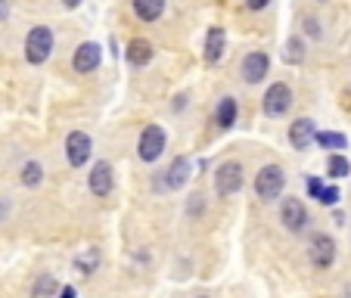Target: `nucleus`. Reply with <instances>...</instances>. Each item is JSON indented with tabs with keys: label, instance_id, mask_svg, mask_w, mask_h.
<instances>
[{
	"label": "nucleus",
	"instance_id": "f257e3e1",
	"mask_svg": "<svg viewBox=\"0 0 351 298\" xmlns=\"http://www.w3.org/2000/svg\"><path fill=\"white\" fill-rule=\"evenodd\" d=\"M50 53H53V32L47 25H34L25 34V60L32 66H40V62L50 60Z\"/></svg>",
	"mask_w": 351,
	"mask_h": 298
},
{
	"label": "nucleus",
	"instance_id": "f03ea898",
	"mask_svg": "<svg viewBox=\"0 0 351 298\" xmlns=\"http://www.w3.org/2000/svg\"><path fill=\"white\" fill-rule=\"evenodd\" d=\"M286 186V174L280 165H265L258 174H255V196L261 202H274V199L283 193Z\"/></svg>",
	"mask_w": 351,
	"mask_h": 298
},
{
	"label": "nucleus",
	"instance_id": "7ed1b4c3",
	"mask_svg": "<svg viewBox=\"0 0 351 298\" xmlns=\"http://www.w3.org/2000/svg\"><path fill=\"white\" fill-rule=\"evenodd\" d=\"M243 165L239 162H224V165H218V171H215V193L218 196H237L239 190H243Z\"/></svg>",
	"mask_w": 351,
	"mask_h": 298
},
{
	"label": "nucleus",
	"instance_id": "20e7f679",
	"mask_svg": "<svg viewBox=\"0 0 351 298\" xmlns=\"http://www.w3.org/2000/svg\"><path fill=\"white\" fill-rule=\"evenodd\" d=\"M289 106H292V90H289V84L277 81V84L267 87L265 99H261V109H265L267 119H283V115L289 112Z\"/></svg>",
	"mask_w": 351,
	"mask_h": 298
},
{
	"label": "nucleus",
	"instance_id": "39448f33",
	"mask_svg": "<svg viewBox=\"0 0 351 298\" xmlns=\"http://www.w3.org/2000/svg\"><path fill=\"white\" fill-rule=\"evenodd\" d=\"M280 224L286 227L289 233H302L308 227V208L302 199L295 196H286L283 202H280Z\"/></svg>",
	"mask_w": 351,
	"mask_h": 298
},
{
	"label": "nucleus",
	"instance_id": "423d86ee",
	"mask_svg": "<svg viewBox=\"0 0 351 298\" xmlns=\"http://www.w3.org/2000/svg\"><path fill=\"white\" fill-rule=\"evenodd\" d=\"M162 153H165V131L159 125H146L137 140V156L143 162H156Z\"/></svg>",
	"mask_w": 351,
	"mask_h": 298
},
{
	"label": "nucleus",
	"instance_id": "0eeeda50",
	"mask_svg": "<svg viewBox=\"0 0 351 298\" xmlns=\"http://www.w3.org/2000/svg\"><path fill=\"white\" fill-rule=\"evenodd\" d=\"M271 72V56L265 50H252V53H245L243 62H239V75H243L245 84H258V81L267 78Z\"/></svg>",
	"mask_w": 351,
	"mask_h": 298
},
{
	"label": "nucleus",
	"instance_id": "6e6552de",
	"mask_svg": "<svg viewBox=\"0 0 351 298\" xmlns=\"http://www.w3.org/2000/svg\"><path fill=\"white\" fill-rule=\"evenodd\" d=\"M308 258L317 271H326L336 261V239L326 236V233H314L311 243H308Z\"/></svg>",
	"mask_w": 351,
	"mask_h": 298
},
{
	"label": "nucleus",
	"instance_id": "1a4fd4ad",
	"mask_svg": "<svg viewBox=\"0 0 351 298\" xmlns=\"http://www.w3.org/2000/svg\"><path fill=\"white\" fill-rule=\"evenodd\" d=\"M90 153H93V143L84 131H72L66 137V159L72 168H84L87 159H90Z\"/></svg>",
	"mask_w": 351,
	"mask_h": 298
},
{
	"label": "nucleus",
	"instance_id": "9d476101",
	"mask_svg": "<svg viewBox=\"0 0 351 298\" xmlns=\"http://www.w3.org/2000/svg\"><path fill=\"white\" fill-rule=\"evenodd\" d=\"M99 62H103V47L93 44V40L78 44V50H75V56H72L75 72H78V75H90V72H97Z\"/></svg>",
	"mask_w": 351,
	"mask_h": 298
},
{
	"label": "nucleus",
	"instance_id": "9b49d317",
	"mask_svg": "<svg viewBox=\"0 0 351 298\" xmlns=\"http://www.w3.org/2000/svg\"><path fill=\"white\" fill-rule=\"evenodd\" d=\"M87 186H90L93 196H109L115 186V174H112V165L109 162H97V165L90 168V177H87Z\"/></svg>",
	"mask_w": 351,
	"mask_h": 298
},
{
	"label": "nucleus",
	"instance_id": "f8f14e48",
	"mask_svg": "<svg viewBox=\"0 0 351 298\" xmlns=\"http://www.w3.org/2000/svg\"><path fill=\"white\" fill-rule=\"evenodd\" d=\"M314 137H317V125H314L311 119H295L289 125V143H292V149H298V153L311 149Z\"/></svg>",
	"mask_w": 351,
	"mask_h": 298
},
{
	"label": "nucleus",
	"instance_id": "ddd939ff",
	"mask_svg": "<svg viewBox=\"0 0 351 298\" xmlns=\"http://www.w3.org/2000/svg\"><path fill=\"white\" fill-rule=\"evenodd\" d=\"M224 50H227V32L221 25H212L206 32V44H202V56H206V62H218L221 56H224Z\"/></svg>",
	"mask_w": 351,
	"mask_h": 298
},
{
	"label": "nucleus",
	"instance_id": "4468645a",
	"mask_svg": "<svg viewBox=\"0 0 351 298\" xmlns=\"http://www.w3.org/2000/svg\"><path fill=\"white\" fill-rule=\"evenodd\" d=\"M125 60L131 62L134 69L149 66V62H153V44H149L146 38H134V40H128V47H125Z\"/></svg>",
	"mask_w": 351,
	"mask_h": 298
},
{
	"label": "nucleus",
	"instance_id": "2eb2a0df",
	"mask_svg": "<svg viewBox=\"0 0 351 298\" xmlns=\"http://www.w3.org/2000/svg\"><path fill=\"white\" fill-rule=\"evenodd\" d=\"M186 180H190V159H186V156H178L165 171V186L168 190H180Z\"/></svg>",
	"mask_w": 351,
	"mask_h": 298
},
{
	"label": "nucleus",
	"instance_id": "dca6fc26",
	"mask_svg": "<svg viewBox=\"0 0 351 298\" xmlns=\"http://www.w3.org/2000/svg\"><path fill=\"white\" fill-rule=\"evenodd\" d=\"M99 261H103L99 249L97 245H87V249H81V252L75 255V271L84 273V277H93V273L99 271Z\"/></svg>",
	"mask_w": 351,
	"mask_h": 298
},
{
	"label": "nucleus",
	"instance_id": "f3484780",
	"mask_svg": "<svg viewBox=\"0 0 351 298\" xmlns=\"http://www.w3.org/2000/svg\"><path fill=\"white\" fill-rule=\"evenodd\" d=\"M237 119H239L237 99H233V97H224V99L218 103V109H215V125L224 127V131H230V127L237 125Z\"/></svg>",
	"mask_w": 351,
	"mask_h": 298
},
{
	"label": "nucleus",
	"instance_id": "a211bd4d",
	"mask_svg": "<svg viewBox=\"0 0 351 298\" xmlns=\"http://www.w3.org/2000/svg\"><path fill=\"white\" fill-rule=\"evenodd\" d=\"M131 7L140 22H156L165 13V0H131Z\"/></svg>",
	"mask_w": 351,
	"mask_h": 298
},
{
	"label": "nucleus",
	"instance_id": "6ab92c4d",
	"mask_svg": "<svg viewBox=\"0 0 351 298\" xmlns=\"http://www.w3.org/2000/svg\"><path fill=\"white\" fill-rule=\"evenodd\" d=\"M56 292H60V283L53 273H40L32 283V298H56Z\"/></svg>",
	"mask_w": 351,
	"mask_h": 298
},
{
	"label": "nucleus",
	"instance_id": "aec40b11",
	"mask_svg": "<svg viewBox=\"0 0 351 298\" xmlns=\"http://www.w3.org/2000/svg\"><path fill=\"white\" fill-rule=\"evenodd\" d=\"M283 60L289 62V66H298V62L305 60V40L298 38V34H292V38L286 40V47H283Z\"/></svg>",
	"mask_w": 351,
	"mask_h": 298
},
{
	"label": "nucleus",
	"instance_id": "412c9836",
	"mask_svg": "<svg viewBox=\"0 0 351 298\" xmlns=\"http://www.w3.org/2000/svg\"><path fill=\"white\" fill-rule=\"evenodd\" d=\"M326 174H330L332 180H339V177H348V174H351V162L345 159L342 153H332L330 159H326Z\"/></svg>",
	"mask_w": 351,
	"mask_h": 298
},
{
	"label": "nucleus",
	"instance_id": "4be33fe9",
	"mask_svg": "<svg viewBox=\"0 0 351 298\" xmlns=\"http://www.w3.org/2000/svg\"><path fill=\"white\" fill-rule=\"evenodd\" d=\"M314 143H320L324 149H332V153H336V149H345V146H348V137H345V134H336V131H324L314 137Z\"/></svg>",
	"mask_w": 351,
	"mask_h": 298
},
{
	"label": "nucleus",
	"instance_id": "5701e85b",
	"mask_svg": "<svg viewBox=\"0 0 351 298\" xmlns=\"http://www.w3.org/2000/svg\"><path fill=\"white\" fill-rule=\"evenodd\" d=\"M40 180H44V168H40L38 162H25V165H22V184H25V186H38Z\"/></svg>",
	"mask_w": 351,
	"mask_h": 298
},
{
	"label": "nucleus",
	"instance_id": "b1692460",
	"mask_svg": "<svg viewBox=\"0 0 351 298\" xmlns=\"http://www.w3.org/2000/svg\"><path fill=\"white\" fill-rule=\"evenodd\" d=\"M317 202H324V206H336L339 202V186H324L317 196Z\"/></svg>",
	"mask_w": 351,
	"mask_h": 298
},
{
	"label": "nucleus",
	"instance_id": "393cba45",
	"mask_svg": "<svg viewBox=\"0 0 351 298\" xmlns=\"http://www.w3.org/2000/svg\"><path fill=\"white\" fill-rule=\"evenodd\" d=\"M202 212H206V202H202V196L196 193V196H190V214H202Z\"/></svg>",
	"mask_w": 351,
	"mask_h": 298
},
{
	"label": "nucleus",
	"instance_id": "a878e982",
	"mask_svg": "<svg viewBox=\"0 0 351 298\" xmlns=\"http://www.w3.org/2000/svg\"><path fill=\"white\" fill-rule=\"evenodd\" d=\"M305 32L311 34V38H320V22L317 19H305Z\"/></svg>",
	"mask_w": 351,
	"mask_h": 298
},
{
	"label": "nucleus",
	"instance_id": "bb28decb",
	"mask_svg": "<svg viewBox=\"0 0 351 298\" xmlns=\"http://www.w3.org/2000/svg\"><path fill=\"white\" fill-rule=\"evenodd\" d=\"M320 190H324V184H320V180H317V177H311V180H308V193H311V196H314V199H317V196H320Z\"/></svg>",
	"mask_w": 351,
	"mask_h": 298
},
{
	"label": "nucleus",
	"instance_id": "cd10ccee",
	"mask_svg": "<svg viewBox=\"0 0 351 298\" xmlns=\"http://www.w3.org/2000/svg\"><path fill=\"white\" fill-rule=\"evenodd\" d=\"M267 3H271V0H245V7L252 10V13H258V10H265Z\"/></svg>",
	"mask_w": 351,
	"mask_h": 298
},
{
	"label": "nucleus",
	"instance_id": "c85d7f7f",
	"mask_svg": "<svg viewBox=\"0 0 351 298\" xmlns=\"http://www.w3.org/2000/svg\"><path fill=\"white\" fill-rule=\"evenodd\" d=\"M56 298H75V289H72V286H62L60 295H56Z\"/></svg>",
	"mask_w": 351,
	"mask_h": 298
},
{
	"label": "nucleus",
	"instance_id": "c756f323",
	"mask_svg": "<svg viewBox=\"0 0 351 298\" xmlns=\"http://www.w3.org/2000/svg\"><path fill=\"white\" fill-rule=\"evenodd\" d=\"M62 7H69V10H75V7H81V0H62Z\"/></svg>",
	"mask_w": 351,
	"mask_h": 298
},
{
	"label": "nucleus",
	"instance_id": "7c9ffc66",
	"mask_svg": "<svg viewBox=\"0 0 351 298\" xmlns=\"http://www.w3.org/2000/svg\"><path fill=\"white\" fill-rule=\"evenodd\" d=\"M196 298H208V295H196Z\"/></svg>",
	"mask_w": 351,
	"mask_h": 298
},
{
	"label": "nucleus",
	"instance_id": "2f4dec72",
	"mask_svg": "<svg viewBox=\"0 0 351 298\" xmlns=\"http://www.w3.org/2000/svg\"><path fill=\"white\" fill-rule=\"evenodd\" d=\"M317 3H326V0H317Z\"/></svg>",
	"mask_w": 351,
	"mask_h": 298
}]
</instances>
